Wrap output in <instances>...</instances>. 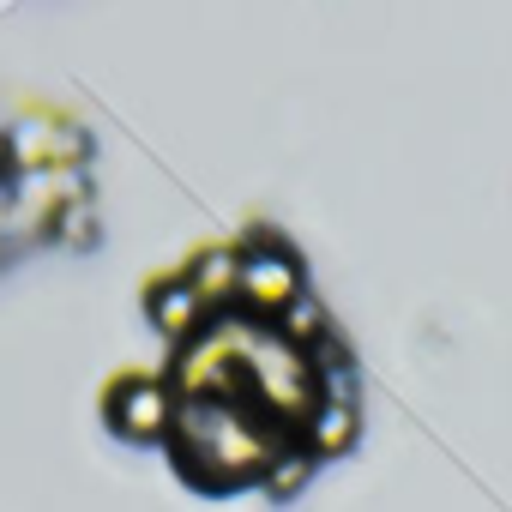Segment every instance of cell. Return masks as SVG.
<instances>
[{"label": "cell", "mask_w": 512, "mask_h": 512, "mask_svg": "<svg viewBox=\"0 0 512 512\" xmlns=\"http://www.w3.org/2000/svg\"><path fill=\"white\" fill-rule=\"evenodd\" d=\"M302 296H308V278H302V260L284 241L260 235V241L241 247V314L278 326Z\"/></svg>", "instance_id": "3"}, {"label": "cell", "mask_w": 512, "mask_h": 512, "mask_svg": "<svg viewBox=\"0 0 512 512\" xmlns=\"http://www.w3.org/2000/svg\"><path fill=\"white\" fill-rule=\"evenodd\" d=\"M272 332H278L284 344H296V350H308V356H314V350H320V344L332 338V320H326L320 296H302V302H296V308H290V314H284V320L272 326Z\"/></svg>", "instance_id": "9"}, {"label": "cell", "mask_w": 512, "mask_h": 512, "mask_svg": "<svg viewBox=\"0 0 512 512\" xmlns=\"http://www.w3.org/2000/svg\"><path fill=\"white\" fill-rule=\"evenodd\" d=\"M187 284L199 290V302L211 308V320L229 314V308H241V247H205L199 260L187 266Z\"/></svg>", "instance_id": "7"}, {"label": "cell", "mask_w": 512, "mask_h": 512, "mask_svg": "<svg viewBox=\"0 0 512 512\" xmlns=\"http://www.w3.org/2000/svg\"><path fill=\"white\" fill-rule=\"evenodd\" d=\"M181 470L205 488L260 482L284 446H296V428L272 422L260 404H223V398H181L175 434H169Z\"/></svg>", "instance_id": "1"}, {"label": "cell", "mask_w": 512, "mask_h": 512, "mask_svg": "<svg viewBox=\"0 0 512 512\" xmlns=\"http://www.w3.org/2000/svg\"><path fill=\"white\" fill-rule=\"evenodd\" d=\"M103 410H109V428L127 440H169L175 416H181V392L163 374H127L109 386Z\"/></svg>", "instance_id": "4"}, {"label": "cell", "mask_w": 512, "mask_h": 512, "mask_svg": "<svg viewBox=\"0 0 512 512\" xmlns=\"http://www.w3.org/2000/svg\"><path fill=\"white\" fill-rule=\"evenodd\" d=\"M0 253H7V199H0Z\"/></svg>", "instance_id": "12"}, {"label": "cell", "mask_w": 512, "mask_h": 512, "mask_svg": "<svg viewBox=\"0 0 512 512\" xmlns=\"http://www.w3.org/2000/svg\"><path fill=\"white\" fill-rule=\"evenodd\" d=\"M55 235H61V241H91V235H97V211H91V199L67 205V217L55 223Z\"/></svg>", "instance_id": "11"}, {"label": "cell", "mask_w": 512, "mask_h": 512, "mask_svg": "<svg viewBox=\"0 0 512 512\" xmlns=\"http://www.w3.org/2000/svg\"><path fill=\"white\" fill-rule=\"evenodd\" d=\"M145 314H151V326L181 350V344H193L205 326H211V308L199 302V290L187 284V278H163L151 296H145Z\"/></svg>", "instance_id": "6"}, {"label": "cell", "mask_w": 512, "mask_h": 512, "mask_svg": "<svg viewBox=\"0 0 512 512\" xmlns=\"http://www.w3.org/2000/svg\"><path fill=\"white\" fill-rule=\"evenodd\" d=\"M356 434H362V410H356V404H338V398H320L296 440H302L314 458H338V452L356 446Z\"/></svg>", "instance_id": "8"}, {"label": "cell", "mask_w": 512, "mask_h": 512, "mask_svg": "<svg viewBox=\"0 0 512 512\" xmlns=\"http://www.w3.org/2000/svg\"><path fill=\"white\" fill-rule=\"evenodd\" d=\"M0 199H7V247L55 235L67 205L91 199L79 169H31V175H0Z\"/></svg>", "instance_id": "2"}, {"label": "cell", "mask_w": 512, "mask_h": 512, "mask_svg": "<svg viewBox=\"0 0 512 512\" xmlns=\"http://www.w3.org/2000/svg\"><path fill=\"white\" fill-rule=\"evenodd\" d=\"M91 151V139L61 121V115H25L13 133H0V157H7V175H31V169H79Z\"/></svg>", "instance_id": "5"}, {"label": "cell", "mask_w": 512, "mask_h": 512, "mask_svg": "<svg viewBox=\"0 0 512 512\" xmlns=\"http://www.w3.org/2000/svg\"><path fill=\"white\" fill-rule=\"evenodd\" d=\"M308 476H314V452H308V446L296 440V446H284V452L272 458V470L260 476V488H266L272 500H290V494H296V488H302Z\"/></svg>", "instance_id": "10"}]
</instances>
